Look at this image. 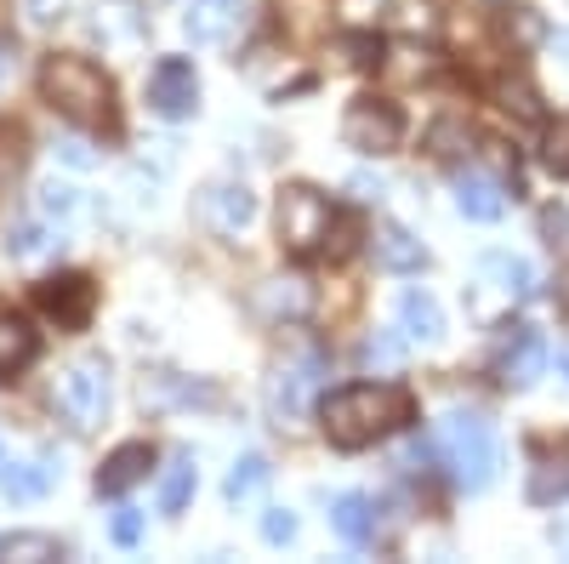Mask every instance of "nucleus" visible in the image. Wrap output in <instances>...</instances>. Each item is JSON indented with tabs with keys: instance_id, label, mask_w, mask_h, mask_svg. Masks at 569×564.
<instances>
[{
	"instance_id": "2",
	"label": "nucleus",
	"mask_w": 569,
	"mask_h": 564,
	"mask_svg": "<svg viewBox=\"0 0 569 564\" xmlns=\"http://www.w3.org/2000/svg\"><path fill=\"white\" fill-rule=\"evenodd\" d=\"M40 98L52 103L63 120L86 126V131H114L120 126L114 80L91 58H46L40 63Z\"/></svg>"
},
{
	"instance_id": "3",
	"label": "nucleus",
	"mask_w": 569,
	"mask_h": 564,
	"mask_svg": "<svg viewBox=\"0 0 569 564\" xmlns=\"http://www.w3.org/2000/svg\"><path fill=\"white\" fill-rule=\"evenodd\" d=\"M416 451L421 456H439L461 491H485L496 479V467H501V445L490 434V422L472 416V410H450L439 428H433V439L416 445Z\"/></svg>"
},
{
	"instance_id": "25",
	"label": "nucleus",
	"mask_w": 569,
	"mask_h": 564,
	"mask_svg": "<svg viewBox=\"0 0 569 564\" xmlns=\"http://www.w3.org/2000/svg\"><path fill=\"white\" fill-rule=\"evenodd\" d=\"M188 496H194V456L177 451L166 462V474H160V513H182Z\"/></svg>"
},
{
	"instance_id": "7",
	"label": "nucleus",
	"mask_w": 569,
	"mask_h": 564,
	"mask_svg": "<svg viewBox=\"0 0 569 564\" xmlns=\"http://www.w3.org/2000/svg\"><path fill=\"white\" fill-rule=\"evenodd\" d=\"M34 308L58 319L63 332H86L91 314H98V286H91V274H52L34 286Z\"/></svg>"
},
{
	"instance_id": "36",
	"label": "nucleus",
	"mask_w": 569,
	"mask_h": 564,
	"mask_svg": "<svg viewBox=\"0 0 569 564\" xmlns=\"http://www.w3.org/2000/svg\"><path fill=\"white\" fill-rule=\"evenodd\" d=\"M109 536H114L120 547H137V542H142V513H137V507H120L114 525H109Z\"/></svg>"
},
{
	"instance_id": "11",
	"label": "nucleus",
	"mask_w": 569,
	"mask_h": 564,
	"mask_svg": "<svg viewBox=\"0 0 569 564\" xmlns=\"http://www.w3.org/2000/svg\"><path fill=\"white\" fill-rule=\"evenodd\" d=\"M246 29V0H188L182 12V34L194 46H228Z\"/></svg>"
},
{
	"instance_id": "8",
	"label": "nucleus",
	"mask_w": 569,
	"mask_h": 564,
	"mask_svg": "<svg viewBox=\"0 0 569 564\" xmlns=\"http://www.w3.org/2000/svg\"><path fill=\"white\" fill-rule=\"evenodd\" d=\"M149 109L160 120H188L200 109V75L188 58H160L149 69Z\"/></svg>"
},
{
	"instance_id": "37",
	"label": "nucleus",
	"mask_w": 569,
	"mask_h": 564,
	"mask_svg": "<svg viewBox=\"0 0 569 564\" xmlns=\"http://www.w3.org/2000/svg\"><path fill=\"white\" fill-rule=\"evenodd\" d=\"M63 7H69V0H23V18H29L34 29H52V23L63 18Z\"/></svg>"
},
{
	"instance_id": "17",
	"label": "nucleus",
	"mask_w": 569,
	"mask_h": 564,
	"mask_svg": "<svg viewBox=\"0 0 569 564\" xmlns=\"http://www.w3.org/2000/svg\"><path fill=\"white\" fill-rule=\"evenodd\" d=\"M63 479V462L58 456H29V462H0V491L12 502H40Z\"/></svg>"
},
{
	"instance_id": "33",
	"label": "nucleus",
	"mask_w": 569,
	"mask_h": 564,
	"mask_svg": "<svg viewBox=\"0 0 569 564\" xmlns=\"http://www.w3.org/2000/svg\"><path fill=\"white\" fill-rule=\"evenodd\" d=\"M541 240H547L558 257H569V211H563V206H547V211H541Z\"/></svg>"
},
{
	"instance_id": "26",
	"label": "nucleus",
	"mask_w": 569,
	"mask_h": 564,
	"mask_svg": "<svg viewBox=\"0 0 569 564\" xmlns=\"http://www.w3.org/2000/svg\"><path fill=\"white\" fill-rule=\"evenodd\" d=\"M268 474H273V467H268V456L246 451L240 462L228 467V485H222V496H228V502H251V496L268 485Z\"/></svg>"
},
{
	"instance_id": "34",
	"label": "nucleus",
	"mask_w": 569,
	"mask_h": 564,
	"mask_svg": "<svg viewBox=\"0 0 569 564\" xmlns=\"http://www.w3.org/2000/svg\"><path fill=\"white\" fill-rule=\"evenodd\" d=\"M7 246H12V257H40V251H52V234H46L40 222H23Z\"/></svg>"
},
{
	"instance_id": "23",
	"label": "nucleus",
	"mask_w": 569,
	"mask_h": 564,
	"mask_svg": "<svg viewBox=\"0 0 569 564\" xmlns=\"http://www.w3.org/2000/svg\"><path fill=\"white\" fill-rule=\"evenodd\" d=\"M34 354H40V337L18 314H0V376H18Z\"/></svg>"
},
{
	"instance_id": "35",
	"label": "nucleus",
	"mask_w": 569,
	"mask_h": 564,
	"mask_svg": "<svg viewBox=\"0 0 569 564\" xmlns=\"http://www.w3.org/2000/svg\"><path fill=\"white\" fill-rule=\"evenodd\" d=\"M40 217H74V188H63V182H46L40 188Z\"/></svg>"
},
{
	"instance_id": "40",
	"label": "nucleus",
	"mask_w": 569,
	"mask_h": 564,
	"mask_svg": "<svg viewBox=\"0 0 569 564\" xmlns=\"http://www.w3.org/2000/svg\"><path fill=\"white\" fill-rule=\"evenodd\" d=\"M0 75H7V52H0Z\"/></svg>"
},
{
	"instance_id": "31",
	"label": "nucleus",
	"mask_w": 569,
	"mask_h": 564,
	"mask_svg": "<svg viewBox=\"0 0 569 564\" xmlns=\"http://www.w3.org/2000/svg\"><path fill=\"white\" fill-rule=\"evenodd\" d=\"M262 542L268 547H291L297 542V513L291 507H268L262 513Z\"/></svg>"
},
{
	"instance_id": "13",
	"label": "nucleus",
	"mask_w": 569,
	"mask_h": 564,
	"mask_svg": "<svg viewBox=\"0 0 569 564\" xmlns=\"http://www.w3.org/2000/svg\"><path fill=\"white\" fill-rule=\"evenodd\" d=\"M541 370H547V337H541V332H530V325H512V343L501 348L496 376H501L507 388H530Z\"/></svg>"
},
{
	"instance_id": "14",
	"label": "nucleus",
	"mask_w": 569,
	"mask_h": 564,
	"mask_svg": "<svg viewBox=\"0 0 569 564\" xmlns=\"http://www.w3.org/2000/svg\"><path fill=\"white\" fill-rule=\"evenodd\" d=\"M393 332H399L405 343H439V337H445V308H439V297L421 291V286L399 291V303H393Z\"/></svg>"
},
{
	"instance_id": "19",
	"label": "nucleus",
	"mask_w": 569,
	"mask_h": 564,
	"mask_svg": "<svg viewBox=\"0 0 569 564\" xmlns=\"http://www.w3.org/2000/svg\"><path fill=\"white\" fill-rule=\"evenodd\" d=\"M370 251H376V263H382L388 274H416V268L427 263V246L416 240L410 228H399V222H376Z\"/></svg>"
},
{
	"instance_id": "21",
	"label": "nucleus",
	"mask_w": 569,
	"mask_h": 564,
	"mask_svg": "<svg viewBox=\"0 0 569 564\" xmlns=\"http://www.w3.org/2000/svg\"><path fill=\"white\" fill-rule=\"evenodd\" d=\"M257 308L268 319H308L313 291L302 286V279H268V286H257Z\"/></svg>"
},
{
	"instance_id": "29",
	"label": "nucleus",
	"mask_w": 569,
	"mask_h": 564,
	"mask_svg": "<svg viewBox=\"0 0 569 564\" xmlns=\"http://www.w3.org/2000/svg\"><path fill=\"white\" fill-rule=\"evenodd\" d=\"M427 149H433L439 160H461V155H472V126H467V120H439L433 131H427Z\"/></svg>"
},
{
	"instance_id": "32",
	"label": "nucleus",
	"mask_w": 569,
	"mask_h": 564,
	"mask_svg": "<svg viewBox=\"0 0 569 564\" xmlns=\"http://www.w3.org/2000/svg\"><path fill=\"white\" fill-rule=\"evenodd\" d=\"M541 160L558 171V177H569V120H558V126H547V144H541Z\"/></svg>"
},
{
	"instance_id": "9",
	"label": "nucleus",
	"mask_w": 569,
	"mask_h": 564,
	"mask_svg": "<svg viewBox=\"0 0 569 564\" xmlns=\"http://www.w3.org/2000/svg\"><path fill=\"white\" fill-rule=\"evenodd\" d=\"M319 370H325V354H302V359H291V365H279V370L268 376V410H273L279 422L308 416L313 388H319Z\"/></svg>"
},
{
	"instance_id": "18",
	"label": "nucleus",
	"mask_w": 569,
	"mask_h": 564,
	"mask_svg": "<svg viewBox=\"0 0 569 564\" xmlns=\"http://www.w3.org/2000/svg\"><path fill=\"white\" fill-rule=\"evenodd\" d=\"M91 40H103V46H137L142 40V12H137V0H98L86 18Z\"/></svg>"
},
{
	"instance_id": "6",
	"label": "nucleus",
	"mask_w": 569,
	"mask_h": 564,
	"mask_svg": "<svg viewBox=\"0 0 569 564\" xmlns=\"http://www.w3.org/2000/svg\"><path fill=\"white\" fill-rule=\"evenodd\" d=\"M342 144L359 149V155H370V160L393 155V149L405 144V115H399V103L376 98V91H359V98L348 103V115H342Z\"/></svg>"
},
{
	"instance_id": "1",
	"label": "nucleus",
	"mask_w": 569,
	"mask_h": 564,
	"mask_svg": "<svg viewBox=\"0 0 569 564\" xmlns=\"http://www.w3.org/2000/svg\"><path fill=\"white\" fill-rule=\"evenodd\" d=\"M410 422H416V399L399 383H353L319 405V428L337 451H370L388 434L410 428Z\"/></svg>"
},
{
	"instance_id": "16",
	"label": "nucleus",
	"mask_w": 569,
	"mask_h": 564,
	"mask_svg": "<svg viewBox=\"0 0 569 564\" xmlns=\"http://www.w3.org/2000/svg\"><path fill=\"white\" fill-rule=\"evenodd\" d=\"M149 467H154V445L149 439H131V445L109 451V462L98 467V496H126L131 485L149 479Z\"/></svg>"
},
{
	"instance_id": "22",
	"label": "nucleus",
	"mask_w": 569,
	"mask_h": 564,
	"mask_svg": "<svg viewBox=\"0 0 569 564\" xmlns=\"http://www.w3.org/2000/svg\"><path fill=\"white\" fill-rule=\"evenodd\" d=\"M330 525H337V536L348 547H370L376 542V513L365 496H337V507H330Z\"/></svg>"
},
{
	"instance_id": "15",
	"label": "nucleus",
	"mask_w": 569,
	"mask_h": 564,
	"mask_svg": "<svg viewBox=\"0 0 569 564\" xmlns=\"http://www.w3.org/2000/svg\"><path fill=\"white\" fill-rule=\"evenodd\" d=\"M456 206H461V217H472V222H496V217L507 211V188H501V177H490V171H479V166H461V171H456Z\"/></svg>"
},
{
	"instance_id": "5",
	"label": "nucleus",
	"mask_w": 569,
	"mask_h": 564,
	"mask_svg": "<svg viewBox=\"0 0 569 564\" xmlns=\"http://www.w3.org/2000/svg\"><path fill=\"white\" fill-rule=\"evenodd\" d=\"M109 405H114V376H109V359L103 354H86L74 359L63 376H58V410L74 434H91L109 422Z\"/></svg>"
},
{
	"instance_id": "39",
	"label": "nucleus",
	"mask_w": 569,
	"mask_h": 564,
	"mask_svg": "<svg viewBox=\"0 0 569 564\" xmlns=\"http://www.w3.org/2000/svg\"><path fill=\"white\" fill-rule=\"evenodd\" d=\"M558 308L569 314V274H558Z\"/></svg>"
},
{
	"instance_id": "27",
	"label": "nucleus",
	"mask_w": 569,
	"mask_h": 564,
	"mask_svg": "<svg viewBox=\"0 0 569 564\" xmlns=\"http://www.w3.org/2000/svg\"><path fill=\"white\" fill-rule=\"evenodd\" d=\"M0 558L46 564V558H63V547H58V536H46V531H12V536H0Z\"/></svg>"
},
{
	"instance_id": "24",
	"label": "nucleus",
	"mask_w": 569,
	"mask_h": 564,
	"mask_svg": "<svg viewBox=\"0 0 569 564\" xmlns=\"http://www.w3.org/2000/svg\"><path fill=\"white\" fill-rule=\"evenodd\" d=\"M279 29L291 34V40H319L330 29L325 0H279Z\"/></svg>"
},
{
	"instance_id": "20",
	"label": "nucleus",
	"mask_w": 569,
	"mask_h": 564,
	"mask_svg": "<svg viewBox=\"0 0 569 564\" xmlns=\"http://www.w3.org/2000/svg\"><path fill=\"white\" fill-rule=\"evenodd\" d=\"M563 496H569V439H558V445H536L530 502H563Z\"/></svg>"
},
{
	"instance_id": "12",
	"label": "nucleus",
	"mask_w": 569,
	"mask_h": 564,
	"mask_svg": "<svg viewBox=\"0 0 569 564\" xmlns=\"http://www.w3.org/2000/svg\"><path fill=\"white\" fill-rule=\"evenodd\" d=\"M200 211H206V222L217 228V234H240V228H251V217H257V195L246 182H206V195H200Z\"/></svg>"
},
{
	"instance_id": "4",
	"label": "nucleus",
	"mask_w": 569,
	"mask_h": 564,
	"mask_svg": "<svg viewBox=\"0 0 569 564\" xmlns=\"http://www.w3.org/2000/svg\"><path fill=\"white\" fill-rule=\"evenodd\" d=\"M337 206H330L319 188L291 182L279 188V246L291 257H330V240H337Z\"/></svg>"
},
{
	"instance_id": "38",
	"label": "nucleus",
	"mask_w": 569,
	"mask_h": 564,
	"mask_svg": "<svg viewBox=\"0 0 569 564\" xmlns=\"http://www.w3.org/2000/svg\"><path fill=\"white\" fill-rule=\"evenodd\" d=\"M348 52H353V58H348L353 69H370V63H376V52H382V46H376L370 34H353V40H348Z\"/></svg>"
},
{
	"instance_id": "41",
	"label": "nucleus",
	"mask_w": 569,
	"mask_h": 564,
	"mask_svg": "<svg viewBox=\"0 0 569 564\" xmlns=\"http://www.w3.org/2000/svg\"><path fill=\"white\" fill-rule=\"evenodd\" d=\"M563 376H569V354H563Z\"/></svg>"
},
{
	"instance_id": "28",
	"label": "nucleus",
	"mask_w": 569,
	"mask_h": 564,
	"mask_svg": "<svg viewBox=\"0 0 569 564\" xmlns=\"http://www.w3.org/2000/svg\"><path fill=\"white\" fill-rule=\"evenodd\" d=\"M496 103L507 115H518V120H541V98H536V86L525 75H501L496 80Z\"/></svg>"
},
{
	"instance_id": "30",
	"label": "nucleus",
	"mask_w": 569,
	"mask_h": 564,
	"mask_svg": "<svg viewBox=\"0 0 569 564\" xmlns=\"http://www.w3.org/2000/svg\"><path fill=\"white\" fill-rule=\"evenodd\" d=\"M23 171V131L12 120H0V188Z\"/></svg>"
},
{
	"instance_id": "10",
	"label": "nucleus",
	"mask_w": 569,
	"mask_h": 564,
	"mask_svg": "<svg viewBox=\"0 0 569 564\" xmlns=\"http://www.w3.org/2000/svg\"><path fill=\"white\" fill-rule=\"evenodd\" d=\"M472 291H479V303H485V297H496L501 308H512V303H530V297H536V274H530V263H525V257L490 251L479 268H472Z\"/></svg>"
}]
</instances>
